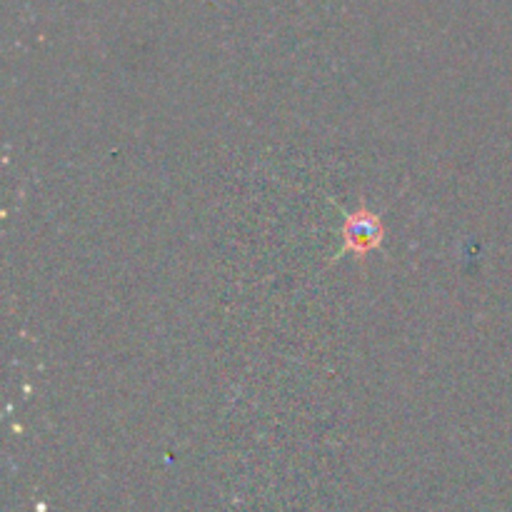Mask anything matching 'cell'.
Listing matches in <instances>:
<instances>
[{"instance_id": "1", "label": "cell", "mask_w": 512, "mask_h": 512, "mask_svg": "<svg viewBox=\"0 0 512 512\" xmlns=\"http://www.w3.org/2000/svg\"><path fill=\"white\" fill-rule=\"evenodd\" d=\"M383 235H385V228L383 223H380L378 215L360 208L358 213L345 218L343 253H358V255L370 253V250H375L380 243H383Z\"/></svg>"}]
</instances>
